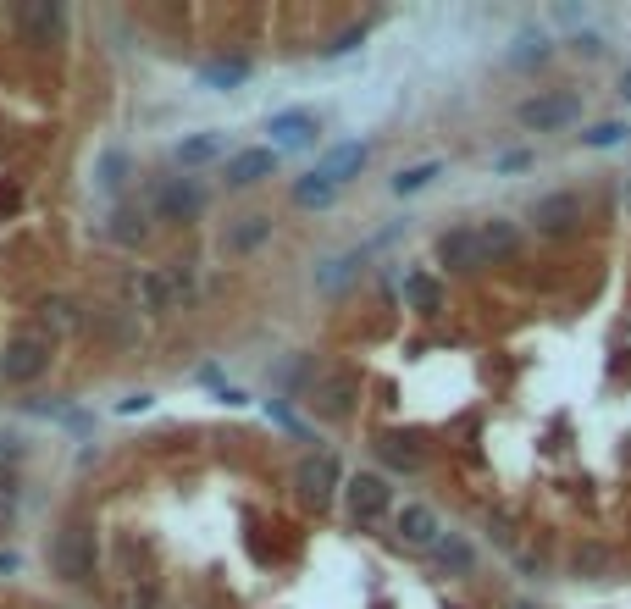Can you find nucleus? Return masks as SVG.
Masks as SVG:
<instances>
[{
    "instance_id": "obj_18",
    "label": "nucleus",
    "mask_w": 631,
    "mask_h": 609,
    "mask_svg": "<svg viewBox=\"0 0 631 609\" xmlns=\"http://www.w3.org/2000/svg\"><path fill=\"white\" fill-rule=\"evenodd\" d=\"M222 150H227V133H216V128L189 133V139H178V167H211Z\"/></svg>"
},
{
    "instance_id": "obj_25",
    "label": "nucleus",
    "mask_w": 631,
    "mask_h": 609,
    "mask_svg": "<svg viewBox=\"0 0 631 609\" xmlns=\"http://www.w3.org/2000/svg\"><path fill=\"white\" fill-rule=\"evenodd\" d=\"M111 239L128 244V250H133V244H144V239H150V216H144V211H128V205H122V211L111 216Z\"/></svg>"
},
{
    "instance_id": "obj_24",
    "label": "nucleus",
    "mask_w": 631,
    "mask_h": 609,
    "mask_svg": "<svg viewBox=\"0 0 631 609\" xmlns=\"http://www.w3.org/2000/svg\"><path fill=\"white\" fill-rule=\"evenodd\" d=\"M78 322H84V316H78V305H72V299H61V294L39 305V333H50V338H56V333H72Z\"/></svg>"
},
{
    "instance_id": "obj_17",
    "label": "nucleus",
    "mask_w": 631,
    "mask_h": 609,
    "mask_svg": "<svg viewBox=\"0 0 631 609\" xmlns=\"http://www.w3.org/2000/svg\"><path fill=\"white\" fill-rule=\"evenodd\" d=\"M377 454L388 460L393 471H421V466H427V449H421V438H405V432H388V438H377Z\"/></svg>"
},
{
    "instance_id": "obj_5",
    "label": "nucleus",
    "mask_w": 631,
    "mask_h": 609,
    "mask_svg": "<svg viewBox=\"0 0 631 609\" xmlns=\"http://www.w3.org/2000/svg\"><path fill=\"white\" fill-rule=\"evenodd\" d=\"M515 117L532 133H560L571 122H582V95H532V100H521Z\"/></svg>"
},
{
    "instance_id": "obj_36",
    "label": "nucleus",
    "mask_w": 631,
    "mask_h": 609,
    "mask_svg": "<svg viewBox=\"0 0 631 609\" xmlns=\"http://www.w3.org/2000/svg\"><path fill=\"white\" fill-rule=\"evenodd\" d=\"M515 609H532V604H515Z\"/></svg>"
},
{
    "instance_id": "obj_19",
    "label": "nucleus",
    "mask_w": 631,
    "mask_h": 609,
    "mask_svg": "<svg viewBox=\"0 0 631 609\" xmlns=\"http://www.w3.org/2000/svg\"><path fill=\"white\" fill-rule=\"evenodd\" d=\"M128 178H133L128 150H122V144H106V150H100V161H95V189L100 194H117Z\"/></svg>"
},
{
    "instance_id": "obj_2",
    "label": "nucleus",
    "mask_w": 631,
    "mask_h": 609,
    "mask_svg": "<svg viewBox=\"0 0 631 609\" xmlns=\"http://www.w3.org/2000/svg\"><path fill=\"white\" fill-rule=\"evenodd\" d=\"M50 355H56V338L39 333V327H17V333L6 338V349H0V377L12 388H28L50 371Z\"/></svg>"
},
{
    "instance_id": "obj_34",
    "label": "nucleus",
    "mask_w": 631,
    "mask_h": 609,
    "mask_svg": "<svg viewBox=\"0 0 631 609\" xmlns=\"http://www.w3.org/2000/svg\"><path fill=\"white\" fill-rule=\"evenodd\" d=\"M0 571H17V554H12V549L0 554Z\"/></svg>"
},
{
    "instance_id": "obj_30",
    "label": "nucleus",
    "mask_w": 631,
    "mask_h": 609,
    "mask_svg": "<svg viewBox=\"0 0 631 609\" xmlns=\"http://www.w3.org/2000/svg\"><path fill=\"white\" fill-rule=\"evenodd\" d=\"M482 526H488V538L499 543V549H515V532H510V521H504V515H488Z\"/></svg>"
},
{
    "instance_id": "obj_9",
    "label": "nucleus",
    "mask_w": 631,
    "mask_h": 609,
    "mask_svg": "<svg viewBox=\"0 0 631 609\" xmlns=\"http://www.w3.org/2000/svg\"><path fill=\"white\" fill-rule=\"evenodd\" d=\"M266 133H272V150L283 156V150H310V144H316V133H322V122H316V111L288 106V111H272Z\"/></svg>"
},
{
    "instance_id": "obj_16",
    "label": "nucleus",
    "mask_w": 631,
    "mask_h": 609,
    "mask_svg": "<svg viewBox=\"0 0 631 609\" xmlns=\"http://www.w3.org/2000/svg\"><path fill=\"white\" fill-rule=\"evenodd\" d=\"M515 244H521V233H515V222H504V216H493V222L477 227V250H482V266H499L515 255Z\"/></svg>"
},
{
    "instance_id": "obj_23",
    "label": "nucleus",
    "mask_w": 631,
    "mask_h": 609,
    "mask_svg": "<svg viewBox=\"0 0 631 609\" xmlns=\"http://www.w3.org/2000/svg\"><path fill=\"white\" fill-rule=\"evenodd\" d=\"M333 200H338V189L322 178V172H305V178L294 183V205L299 211H327Z\"/></svg>"
},
{
    "instance_id": "obj_6",
    "label": "nucleus",
    "mask_w": 631,
    "mask_h": 609,
    "mask_svg": "<svg viewBox=\"0 0 631 609\" xmlns=\"http://www.w3.org/2000/svg\"><path fill=\"white\" fill-rule=\"evenodd\" d=\"M338 482H344V471H338V460H333V454H305V460H299V471H294L299 499H305V504H316V510H322V504L338 493Z\"/></svg>"
},
{
    "instance_id": "obj_26",
    "label": "nucleus",
    "mask_w": 631,
    "mask_h": 609,
    "mask_svg": "<svg viewBox=\"0 0 631 609\" xmlns=\"http://www.w3.org/2000/svg\"><path fill=\"white\" fill-rule=\"evenodd\" d=\"M438 565L443 571H454V576H471L477 571V554H471V543H460V538H438Z\"/></svg>"
},
{
    "instance_id": "obj_21",
    "label": "nucleus",
    "mask_w": 631,
    "mask_h": 609,
    "mask_svg": "<svg viewBox=\"0 0 631 609\" xmlns=\"http://www.w3.org/2000/svg\"><path fill=\"white\" fill-rule=\"evenodd\" d=\"M405 305L410 311H421V316H438L443 311V283L438 277H427V272H410L405 277Z\"/></svg>"
},
{
    "instance_id": "obj_28",
    "label": "nucleus",
    "mask_w": 631,
    "mask_h": 609,
    "mask_svg": "<svg viewBox=\"0 0 631 609\" xmlns=\"http://www.w3.org/2000/svg\"><path fill=\"white\" fill-rule=\"evenodd\" d=\"M626 133H631L626 122H598L593 133H582V144H587V150H609V144H620Z\"/></svg>"
},
{
    "instance_id": "obj_11",
    "label": "nucleus",
    "mask_w": 631,
    "mask_h": 609,
    "mask_svg": "<svg viewBox=\"0 0 631 609\" xmlns=\"http://www.w3.org/2000/svg\"><path fill=\"white\" fill-rule=\"evenodd\" d=\"M277 150L272 144H255V150H239V156H227V172H222V183L227 189H255V183H266L277 172Z\"/></svg>"
},
{
    "instance_id": "obj_4",
    "label": "nucleus",
    "mask_w": 631,
    "mask_h": 609,
    "mask_svg": "<svg viewBox=\"0 0 631 609\" xmlns=\"http://www.w3.org/2000/svg\"><path fill=\"white\" fill-rule=\"evenodd\" d=\"M355 399H360V377L355 371H322L316 383H310V416H322V421H344L349 410H355Z\"/></svg>"
},
{
    "instance_id": "obj_14",
    "label": "nucleus",
    "mask_w": 631,
    "mask_h": 609,
    "mask_svg": "<svg viewBox=\"0 0 631 609\" xmlns=\"http://www.w3.org/2000/svg\"><path fill=\"white\" fill-rule=\"evenodd\" d=\"M316 172H322V178L333 183V189H344L349 178H360V172H366V144H360V139L333 144V150H327V156L316 161Z\"/></svg>"
},
{
    "instance_id": "obj_31",
    "label": "nucleus",
    "mask_w": 631,
    "mask_h": 609,
    "mask_svg": "<svg viewBox=\"0 0 631 609\" xmlns=\"http://www.w3.org/2000/svg\"><path fill=\"white\" fill-rule=\"evenodd\" d=\"M360 39H366V28H349V34H338V39H333V45H327V50H322V56H344V50H355V45H360Z\"/></svg>"
},
{
    "instance_id": "obj_33",
    "label": "nucleus",
    "mask_w": 631,
    "mask_h": 609,
    "mask_svg": "<svg viewBox=\"0 0 631 609\" xmlns=\"http://www.w3.org/2000/svg\"><path fill=\"white\" fill-rule=\"evenodd\" d=\"M133 410H150V394H128L122 399V416H133Z\"/></svg>"
},
{
    "instance_id": "obj_20",
    "label": "nucleus",
    "mask_w": 631,
    "mask_h": 609,
    "mask_svg": "<svg viewBox=\"0 0 631 609\" xmlns=\"http://www.w3.org/2000/svg\"><path fill=\"white\" fill-rule=\"evenodd\" d=\"M272 239V216H244L239 227H227V255H250V250H261V244Z\"/></svg>"
},
{
    "instance_id": "obj_13",
    "label": "nucleus",
    "mask_w": 631,
    "mask_h": 609,
    "mask_svg": "<svg viewBox=\"0 0 631 609\" xmlns=\"http://www.w3.org/2000/svg\"><path fill=\"white\" fill-rule=\"evenodd\" d=\"M438 266H449V272H482L477 227H449L438 239Z\"/></svg>"
},
{
    "instance_id": "obj_15",
    "label": "nucleus",
    "mask_w": 631,
    "mask_h": 609,
    "mask_svg": "<svg viewBox=\"0 0 631 609\" xmlns=\"http://www.w3.org/2000/svg\"><path fill=\"white\" fill-rule=\"evenodd\" d=\"M532 222L543 227V233H571V227L582 222V194H548V200H537Z\"/></svg>"
},
{
    "instance_id": "obj_8",
    "label": "nucleus",
    "mask_w": 631,
    "mask_h": 609,
    "mask_svg": "<svg viewBox=\"0 0 631 609\" xmlns=\"http://www.w3.org/2000/svg\"><path fill=\"white\" fill-rule=\"evenodd\" d=\"M344 493H349V515L355 521H382V515L393 510V488H388V477H377V471H360V477H349L344 482Z\"/></svg>"
},
{
    "instance_id": "obj_1",
    "label": "nucleus",
    "mask_w": 631,
    "mask_h": 609,
    "mask_svg": "<svg viewBox=\"0 0 631 609\" xmlns=\"http://www.w3.org/2000/svg\"><path fill=\"white\" fill-rule=\"evenodd\" d=\"M95 565H100V532H95V521H89V515L61 521V532L50 538V571H56L67 587H89V582H95Z\"/></svg>"
},
{
    "instance_id": "obj_32",
    "label": "nucleus",
    "mask_w": 631,
    "mask_h": 609,
    "mask_svg": "<svg viewBox=\"0 0 631 609\" xmlns=\"http://www.w3.org/2000/svg\"><path fill=\"white\" fill-rule=\"evenodd\" d=\"M521 167H532V156H526V150H510V156H499V172H521Z\"/></svg>"
},
{
    "instance_id": "obj_12",
    "label": "nucleus",
    "mask_w": 631,
    "mask_h": 609,
    "mask_svg": "<svg viewBox=\"0 0 631 609\" xmlns=\"http://www.w3.org/2000/svg\"><path fill=\"white\" fill-rule=\"evenodd\" d=\"M393 532H399L405 549H438V538H443L438 515H432L427 504H405V510L393 515Z\"/></svg>"
},
{
    "instance_id": "obj_10",
    "label": "nucleus",
    "mask_w": 631,
    "mask_h": 609,
    "mask_svg": "<svg viewBox=\"0 0 631 609\" xmlns=\"http://www.w3.org/2000/svg\"><path fill=\"white\" fill-rule=\"evenodd\" d=\"M205 211V189L194 178H167L155 189V216L161 222H194Z\"/></svg>"
},
{
    "instance_id": "obj_29",
    "label": "nucleus",
    "mask_w": 631,
    "mask_h": 609,
    "mask_svg": "<svg viewBox=\"0 0 631 609\" xmlns=\"http://www.w3.org/2000/svg\"><path fill=\"white\" fill-rule=\"evenodd\" d=\"M543 56H548V45H543V39H532V34H521V39H515V50H510L515 67H526V61H543Z\"/></svg>"
},
{
    "instance_id": "obj_27",
    "label": "nucleus",
    "mask_w": 631,
    "mask_h": 609,
    "mask_svg": "<svg viewBox=\"0 0 631 609\" xmlns=\"http://www.w3.org/2000/svg\"><path fill=\"white\" fill-rule=\"evenodd\" d=\"M432 178H443V161H421V167H405L393 178V194H421Z\"/></svg>"
},
{
    "instance_id": "obj_22",
    "label": "nucleus",
    "mask_w": 631,
    "mask_h": 609,
    "mask_svg": "<svg viewBox=\"0 0 631 609\" xmlns=\"http://www.w3.org/2000/svg\"><path fill=\"white\" fill-rule=\"evenodd\" d=\"M244 78H250V61H244V56L205 61V67H200V84H205V89H239Z\"/></svg>"
},
{
    "instance_id": "obj_35",
    "label": "nucleus",
    "mask_w": 631,
    "mask_h": 609,
    "mask_svg": "<svg viewBox=\"0 0 631 609\" xmlns=\"http://www.w3.org/2000/svg\"><path fill=\"white\" fill-rule=\"evenodd\" d=\"M620 95H626V100H631V67H626V72H620Z\"/></svg>"
},
{
    "instance_id": "obj_3",
    "label": "nucleus",
    "mask_w": 631,
    "mask_h": 609,
    "mask_svg": "<svg viewBox=\"0 0 631 609\" xmlns=\"http://www.w3.org/2000/svg\"><path fill=\"white\" fill-rule=\"evenodd\" d=\"M183 294H189V277H183L178 266H144V272L133 277V299H139V311H150V316H172L183 305Z\"/></svg>"
},
{
    "instance_id": "obj_7",
    "label": "nucleus",
    "mask_w": 631,
    "mask_h": 609,
    "mask_svg": "<svg viewBox=\"0 0 631 609\" xmlns=\"http://www.w3.org/2000/svg\"><path fill=\"white\" fill-rule=\"evenodd\" d=\"M12 23H17V34H23L28 45L45 50L50 39L67 28V6H61V0H28V6H17L12 12Z\"/></svg>"
}]
</instances>
